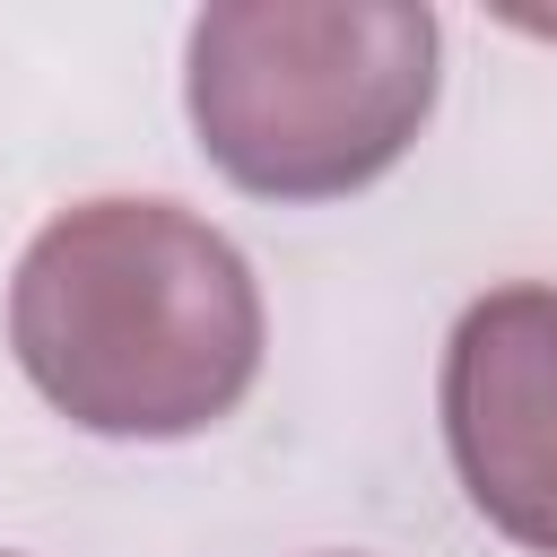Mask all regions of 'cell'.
Here are the masks:
<instances>
[{
  "instance_id": "2",
  "label": "cell",
  "mask_w": 557,
  "mask_h": 557,
  "mask_svg": "<svg viewBox=\"0 0 557 557\" xmlns=\"http://www.w3.org/2000/svg\"><path fill=\"white\" fill-rule=\"evenodd\" d=\"M444 78V26L409 0H218L183 35L200 157L252 200H348L383 183Z\"/></svg>"
},
{
  "instance_id": "1",
  "label": "cell",
  "mask_w": 557,
  "mask_h": 557,
  "mask_svg": "<svg viewBox=\"0 0 557 557\" xmlns=\"http://www.w3.org/2000/svg\"><path fill=\"white\" fill-rule=\"evenodd\" d=\"M252 261L183 200H78L35 226L9 278L17 374L78 435L174 444L235 418L261 374Z\"/></svg>"
},
{
  "instance_id": "4",
  "label": "cell",
  "mask_w": 557,
  "mask_h": 557,
  "mask_svg": "<svg viewBox=\"0 0 557 557\" xmlns=\"http://www.w3.org/2000/svg\"><path fill=\"white\" fill-rule=\"evenodd\" d=\"M0 557H9V548H0Z\"/></svg>"
},
{
  "instance_id": "3",
  "label": "cell",
  "mask_w": 557,
  "mask_h": 557,
  "mask_svg": "<svg viewBox=\"0 0 557 557\" xmlns=\"http://www.w3.org/2000/svg\"><path fill=\"white\" fill-rule=\"evenodd\" d=\"M444 453L487 531L557 557V287L513 278L461 305L444 339Z\"/></svg>"
}]
</instances>
